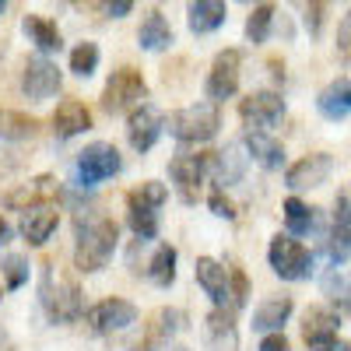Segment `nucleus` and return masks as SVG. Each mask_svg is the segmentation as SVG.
Masks as SVG:
<instances>
[{"label":"nucleus","instance_id":"nucleus-1","mask_svg":"<svg viewBox=\"0 0 351 351\" xmlns=\"http://www.w3.org/2000/svg\"><path fill=\"white\" fill-rule=\"evenodd\" d=\"M116 243H120V228H116L112 218L106 215H88L77 218V243H74V267L81 274H95L116 253Z\"/></svg>","mask_w":351,"mask_h":351},{"label":"nucleus","instance_id":"nucleus-2","mask_svg":"<svg viewBox=\"0 0 351 351\" xmlns=\"http://www.w3.org/2000/svg\"><path fill=\"white\" fill-rule=\"evenodd\" d=\"M169 134L176 141H186V144H204L211 141L221 127V112L215 102H193V106H183L176 109L169 120H165Z\"/></svg>","mask_w":351,"mask_h":351},{"label":"nucleus","instance_id":"nucleus-3","mask_svg":"<svg viewBox=\"0 0 351 351\" xmlns=\"http://www.w3.org/2000/svg\"><path fill=\"white\" fill-rule=\"evenodd\" d=\"M43 306L56 324H71L81 316V288L74 278L56 271V263H46L43 271Z\"/></svg>","mask_w":351,"mask_h":351},{"label":"nucleus","instance_id":"nucleus-4","mask_svg":"<svg viewBox=\"0 0 351 351\" xmlns=\"http://www.w3.org/2000/svg\"><path fill=\"white\" fill-rule=\"evenodd\" d=\"M141 99H148V84H144L141 71L134 67H120V71H112L106 88H102V109L106 112H127V109H141L144 102Z\"/></svg>","mask_w":351,"mask_h":351},{"label":"nucleus","instance_id":"nucleus-5","mask_svg":"<svg viewBox=\"0 0 351 351\" xmlns=\"http://www.w3.org/2000/svg\"><path fill=\"white\" fill-rule=\"evenodd\" d=\"M267 260L281 281H302L313 274V253L291 236H274L267 246Z\"/></svg>","mask_w":351,"mask_h":351},{"label":"nucleus","instance_id":"nucleus-6","mask_svg":"<svg viewBox=\"0 0 351 351\" xmlns=\"http://www.w3.org/2000/svg\"><path fill=\"white\" fill-rule=\"evenodd\" d=\"M120 152L112 148V144H102V141H95V144H88L84 152H77V158H74V183L77 186H95V183H102V180H109V176H116L120 172Z\"/></svg>","mask_w":351,"mask_h":351},{"label":"nucleus","instance_id":"nucleus-7","mask_svg":"<svg viewBox=\"0 0 351 351\" xmlns=\"http://www.w3.org/2000/svg\"><path fill=\"white\" fill-rule=\"evenodd\" d=\"M281 116H285V99L278 92H271V88H263V92H250L239 102V120H243L246 134H256V130L267 134V127H274Z\"/></svg>","mask_w":351,"mask_h":351},{"label":"nucleus","instance_id":"nucleus-8","mask_svg":"<svg viewBox=\"0 0 351 351\" xmlns=\"http://www.w3.org/2000/svg\"><path fill=\"white\" fill-rule=\"evenodd\" d=\"M64 84V74L53 60L46 56H28L25 67H21V92L28 95V102H46L60 92Z\"/></svg>","mask_w":351,"mask_h":351},{"label":"nucleus","instance_id":"nucleus-9","mask_svg":"<svg viewBox=\"0 0 351 351\" xmlns=\"http://www.w3.org/2000/svg\"><path fill=\"white\" fill-rule=\"evenodd\" d=\"M239 71H243V53L239 49H221L215 56V64L208 71V84H204V92H208V102H225L236 95L239 88Z\"/></svg>","mask_w":351,"mask_h":351},{"label":"nucleus","instance_id":"nucleus-10","mask_svg":"<svg viewBox=\"0 0 351 351\" xmlns=\"http://www.w3.org/2000/svg\"><path fill=\"white\" fill-rule=\"evenodd\" d=\"M84 319L92 324V330L99 334H112V330H127L130 324H137V306L127 299H102L84 313Z\"/></svg>","mask_w":351,"mask_h":351},{"label":"nucleus","instance_id":"nucleus-11","mask_svg":"<svg viewBox=\"0 0 351 351\" xmlns=\"http://www.w3.org/2000/svg\"><path fill=\"white\" fill-rule=\"evenodd\" d=\"M162 130H165V116L148 102L141 109H134L130 120H127V141H130L134 152H152L155 141L162 137Z\"/></svg>","mask_w":351,"mask_h":351},{"label":"nucleus","instance_id":"nucleus-12","mask_svg":"<svg viewBox=\"0 0 351 351\" xmlns=\"http://www.w3.org/2000/svg\"><path fill=\"white\" fill-rule=\"evenodd\" d=\"M337 330H341L337 313H330V309H324V306L306 309V316H302V337H306V344H309L313 351L334 348V344H337Z\"/></svg>","mask_w":351,"mask_h":351},{"label":"nucleus","instance_id":"nucleus-13","mask_svg":"<svg viewBox=\"0 0 351 351\" xmlns=\"http://www.w3.org/2000/svg\"><path fill=\"white\" fill-rule=\"evenodd\" d=\"M334 172V158L327 152H316V155H306L302 162H295L288 172H285V183L291 190H313V186H324Z\"/></svg>","mask_w":351,"mask_h":351},{"label":"nucleus","instance_id":"nucleus-14","mask_svg":"<svg viewBox=\"0 0 351 351\" xmlns=\"http://www.w3.org/2000/svg\"><path fill=\"white\" fill-rule=\"evenodd\" d=\"M193 274H197V285L204 288V295H208V299L215 302V309H225V306L232 302L228 267H221L218 260H211V256H200V260H197V267H193Z\"/></svg>","mask_w":351,"mask_h":351},{"label":"nucleus","instance_id":"nucleus-15","mask_svg":"<svg viewBox=\"0 0 351 351\" xmlns=\"http://www.w3.org/2000/svg\"><path fill=\"white\" fill-rule=\"evenodd\" d=\"M208 165H211V155H176L169 162V176H172V183L180 186L183 200H193L197 197Z\"/></svg>","mask_w":351,"mask_h":351},{"label":"nucleus","instance_id":"nucleus-16","mask_svg":"<svg viewBox=\"0 0 351 351\" xmlns=\"http://www.w3.org/2000/svg\"><path fill=\"white\" fill-rule=\"evenodd\" d=\"M246 165H250V155H243V144H239V141L225 144L221 152H211V169H215L218 186H236V183H243Z\"/></svg>","mask_w":351,"mask_h":351},{"label":"nucleus","instance_id":"nucleus-17","mask_svg":"<svg viewBox=\"0 0 351 351\" xmlns=\"http://www.w3.org/2000/svg\"><path fill=\"white\" fill-rule=\"evenodd\" d=\"M84 130H92V112H88L84 102H77V99H64L53 112V134L60 141H67V137H77Z\"/></svg>","mask_w":351,"mask_h":351},{"label":"nucleus","instance_id":"nucleus-18","mask_svg":"<svg viewBox=\"0 0 351 351\" xmlns=\"http://www.w3.org/2000/svg\"><path fill=\"white\" fill-rule=\"evenodd\" d=\"M56 221H60V215H56L53 204H39V208H32V211H25V215H21L18 232H21V236L32 243V246H43V243L53 236Z\"/></svg>","mask_w":351,"mask_h":351},{"label":"nucleus","instance_id":"nucleus-19","mask_svg":"<svg viewBox=\"0 0 351 351\" xmlns=\"http://www.w3.org/2000/svg\"><path fill=\"white\" fill-rule=\"evenodd\" d=\"M56 190H60V186H56L53 176H39V180L11 190V193L4 197V208H21V215H25V211L39 208V204H46V197H53Z\"/></svg>","mask_w":351,"mask_h":351},{"label":"nucleus","instance_id":"nucleus-20","mask_svg":"<svg viewBox=\"0 0 351 351\" xmlns=\"http://www.w3.org/2000/svg\"><path fill=\"white\" fill-rule=\"evenodd\" d=\"M316 109H319V116H327V120H344V116L351 112V81L348 77H337V81H330L324 92L316 95Z\"/></svg>","mask_w":351,"mask_h":351},{"label":"nucleus","instance_id":"nucleus-21","mask_svg":"<svg viewBox=\"0 0 351 351\" xmlns=\"http://www.w3.org/2000/svg\"><path fill=\"white\" fill-rule=\"evenodd\" d=\"M291 309H295V302H291L288 295L263 299V302L253 309V330H271V334H281V327L288 324Z\"/></svg>","mask_w":351,"mask_h":351},{"label":"nucleus","instance_id":"nucleus-22","mask_svg":"<svg viewBox=\"0 0 351 351\" xmlns=\"http://www.w3.org/2000/svg\"><path fill=\"white\" fill-rule=\"evenodd\" d=\"M225 18H228V8L221 4V0H197V4L186 8V25L197 36H208V32H215V28H221Z\"/></svg>","mask_w":351,"mask_h":351},{"label":"nucleus","instance_id":"nucleus-23","mask_svg":"<svg viewBox=\"0 0 351 351\" xmlns=\"http://www.w3.org/2000/svg\"><path fill=\"white\" fill-rule=\"evenodd\" d=\"M21 32L28 36V43H36L39 56H46V53H60V46H64V39H60V28H56V21H49V18H39V14H28V18L21 21Z\"/></svg>","mask_w":351,"mask_h":351},{"label":"nucleus","instance_id":"nucleus-24","mask_svg":"<svg viewBox=\"0 0 351 351\" xmlns=\"http://www.w3.org/2000/svg\"><path fill=\"white\" fill-rule=\"evenodd\" d=\"M137 46L148 49V53H158V49H169V46H172V25L165 21L162 11H148V18L141 21V28H137Z\"/></svg>","mask_w":351,"mask_h":351},{"label":"nucleus","instance_id":"nucleus-25","mask_svg":"<svg viewBox=\"0 0 351 351\" xmlns=\"http://www.w3.org/2000/svg\"><path fill=\"white\" fill-rule=\"evenodd\" d=\"M246 152L253 162H260L263 169H281L285 165V148H281V141H274L271 134H246Z\"/></svg>","mask_w":351,"mask_h":351},{"label":"nucleus","instance_id":"nucleus-26","mask_svg":"<svg viewBox=\"0 0 351 351\" xmlns=\"http://www.w3.org/2000/svg\"><path fill=\"white\" fill-rule=\"evenodd\" d=\"M281 215H285V225L291 236H306V232L316 225V211L309 208V204H302L299 197H288L281 204Z\"/></svg>","mask_w":351,"mask_h":351},{"label":"nucleus","instance_id":"nucleus-27","mask_svg":"<svg viewBox=\"0 0 351 351\" xmlns=\"http://www.w3.org/2000/svg\"><path fill=\"white\" fill-rule=\"evenodd\" d=\"M148 278H152L158 288H169V285L176 281V246L162 243V246L152 253V260H148Z\"/></svg>","mask_w":351,"mask_h":351},{"label":"nucleus","instance_id":"nucleus-28","mask_svg":"<svg viewBox=\"0 0 351 351\" xmlns=\"http://www.w3.org/2000/svg\"><path fill=\"white\" fill-rule=\"evenodd\" d=\"M183 309H162V313H155V324H152V330H148V344L152 348H158V344H165L169 337H176L183 330Z\"/></svg>","mask_w":351,"mask_h":351},{"label":"nucleus","instance_id":"nucleus-29","mask_svg":"<svg viewBox=\"0 0 351 351\" xmlns=\"http://www.w3.org/2000/svg\"><path fill=\"white\" fill-rule=\"evenodd\" d=\"M165 197H169L165 183L148 180V183H141L137 190L127 193V208H137V211H158L162 204H165Z\"/></svg>","mask_w":351,"mask_h":351},{"label":"nucleus","instance_id":"nucleus-30","mask_svg":"<svg viewBox=\"0 0 351 351\" xmlns=\"http://www.w3.org/2000/svg\"><path fill=\"white\" fill-rule=\"evenodd\" d=\"M208 341L215 351H236V330H232V316L215 309L208 316Z\"/></svg>","mask_w":351,"mask_h":351},{"label":"nucleus","instance_id":"nucleus-31","mask_svg":"<svg viewBox=\"0 0 351 351\" xmlns=\"http://www.w3.org/2000/svg\"><path fill=\"white\" fill-rule=\"evenodd\" d=\"M324 256L330 260V267H341V263L351 260V232L348 228H337L334 225V232L324 239Z\"/></svg>","mask_w":351,"mask_h":351},{"label":"nucleus","instance_id":"nucleus-32","mask_svg":"<svg viewBox=\"0 0 351 351\" xmlns=\"http://www.w3.org/2000/svg\"><path fill=\"white\" fill-rule=\"evenodd\" d=\"M95 67H99V46L88 43V39L77 43V46L71 49V71H74L77 77H92Z\"/></svg>","mask_w":351,"mask_h":351},{"label":"nucleus","instance_id":"nucleus-33","mask_svg":"<svg viewBox=\"0 0 351 351\" xmlns=\"http://www.w3.org/2000/svg\"><path fill=\"white\" fill-rule=\"evenodd\" d=\"M0 274H4V281H8V288L11 291H18V288H25V281H28V256H21V253H8L4 260H0Z\"/></svg>","mask_w":351,"mask_h":351},{"label":"nucleus","instance_id":"nucleus-34","mask_svg":"<svg viewBox=\"0 0 351 351\" xmlns=\"http://www.w3.org/2000/svg\"><path fill=\"white\" fill-rule=\"evenodd\" d=\"M271 21H274V8L271 4H256L246 18V39L250 43H263L271 32Z\"/></svg>","mask_w":351,"mask_h":351},{"label":"nucleus","instance_id":"nucleus-35","mask_svg":"<svg viewBox=\"0 0 351 351\" xmlns=\"http://www.w3.org/2000/svg\"><path fill=\"white\" fill-rule=\"evenodd\" d=\"M32 130H36V120L25 112H4L0 116V137H8V141L32 137Z\"/></svg>","mask_w":351,"mask_h":351},{"label":"nucleus","instance_id":"nucleus-36","mask_svg":"<svg viewBox=\"0 0 351 351\" xmlns=\"http://www.w3.org/2000/svg\"><path fill=\"white\" fill-rule=\"evenodd\" d=\"M127 221L134 228V236L141 243H148L158 236V211H137V208H127Z\"/></svg>","mask_w":351,"mask_h":351},{"label":"nucleus","instance_id":"nucleus-37","mask_svg":"<svg viewBox=\"0 0 351 351\" xmlns=\"http://www.w3.org/2000/svg\"><path fill=\"white\" fill-rule=\"evenodd\" d=\"M334 225L351 228V186H341L334 197Z\"/></svg>","mask_w":351,"mask_h":351},{"label":"nucleus","instance_id":"nucleus-38","mask_svg":"<svg viewBox=\"0 0 351 351\" xmlns=\"http://www.w3.org/2000/svg\"><path fill=\"white\" fill-rule=\"evenodd\" d=\"M337 56H341L344 64H351V11L337 25Z\"/></svg>","mask_w":351,"mask_h":351},{"label":"nucleus","instance_id":"nucleus-39","mask_svg":"<svg viewBox=\"0 0 351 351\" xmlns=\"http://www.w3.org/2000/svg\"><path fill=\"white\" fill-rule=\"evenodd\" d=\"M228 278H232V306H243L246 295H250V285H246L243 267H228Z\"/></svg>","mask_w":351,"mask_h":351},{"label":"nucleus","instance_id":"nucleus-40","mask_svg":"<svg viewBox=\"0 0 351 351\" xmlns=\"http://www.w3.org/2000/svg\"><path fill=\"white\" fill-rule=\"evenodd\" d=\"M208 204H211V215H218V218H236V208H232V200L221 193V190H215L211 197H208Z\"/></svg>","mask_w":351,"mask_h":351},{"label":"nucleus","instance_id":"nucleus-41","mask_svg":"<svg viewBox=\"0 0 351 351\" xmlns=\"http://www.w3.org/2000/svg\"><path fill=\"white\" fill-rule=\"evenodd\" d=\"M324 11H327V4H306V28H309V36H319Z\"/></svg>","mask_w":351,"mask_h":351},{"label":"nucleus","instance_id":"nucleus-42","mask_svg":"<svg viewBox=\"0 0 351 351\" xmlns=\"http://www.w3.org/2000/svg\"><path fill=\"white\" fill-rule=\"evenodd\" d=\"M256 351H291V348H288V337L285 334H267V337L260 341Z\"/></svg>","mask_w":351,"mask_h":351},{"label":"nucleus","instance_id":"nucleus-43","mask_svg":"<svg viewBox=\"0 0 351 351\" xmlns=\"http://www.w3.org/2000/svg\"><path fill=\"white\" fill-rule=\"evenodd\" d=\"M106 11H109L112 18H123V14L134 11V4H130V0H116V4H106Z\"/></svg>","mask_w":351,"mask_h":351},{"label":"nucleus","instance_id":"nucleus-44","mask_svg":"<svg viewBox=\"0 0 351 351\" xmlns=\"http://www.w3.org/2000/svg\"><path fill=\"white\" fill-rule=\"evenodd\" d=\"M4 243H11V225L0 218V246H4Z\"/></svg>","mask_w":351,"mask_h":351},{"label":"nucleus","instance_id":"nucleus-45","mask_svg":"<svg viewBox=\"0 0 351 351\" xmlns=\"http://www.w3.org/2000/svg\"><path fill=\"white\" fill-rule=\"evenodd\" d=\"M0 351H14V344H11V337H8L4 327H0Z\"/></svg>","mask_w":351,"mask_h":351},{"label":"nucleus","instance_id":"nucleus-46","mask_svg":"<svg viewBox=\"0 0 351 351\" xmlns=\"http://www.w3.org/2000/svg\"><path fill=\"white\" fill-rule=\"evenodd\" d=\"M327 351H351V344H344V341H337L334 348H327Z\"/></svg>","mask_w":351,"mask_h":351},{"label":"nucleus","instance_id":"nucleus-47","mask_svg":"<svg viewBox=\"0 0 351 351\" xmlns=\"http://www.w3.org/2000/svg\"><path fill=\"white\" fill-rule=\"evenodd\" d=\"M130 351H155V348H152V344H148V341H144V344H134V348H130Z\"/></svg>","mask_w":351,"mask_h":351},{"label":"nucleus","instance_id":"nucleus-48","mask_svg":"<svg viewBox=\"0 0 351 351\" xmlns=\"http://www.w3.org/2000/svg\"><path fill=\"white\" fill-rule=\"evenodd\" d=\"M4 11H8V4H4V0H0V14H4Z\"/></svg>","mask_w":351,"mask_h":351},{"label":"nucleus","instance_id":"nucleus-49","mask_svg":"<svg viewBox=\"0 0 351 351\" xmlns=\"http://www.w3.org/2000/svg\"><path fill=\"white\" fill-rule=\"evenodd\" d=\"M176 351H190V348H176Z\"/></svg>","mask_w":351,"mask_h":351},{"label":"nucleus","instance_id":"nucleus-50","mask_svg":"<svg viewBox=\"0 0 351 351\" xmlns=\"http://www.w3.org/2000/svg\"><path fill=\"white\" fill-rule=\"evenodd\" d=\"M0 116H4V112H0Z\"/></svg>","mask_w":351,"mask_h":351}]
</instances>
